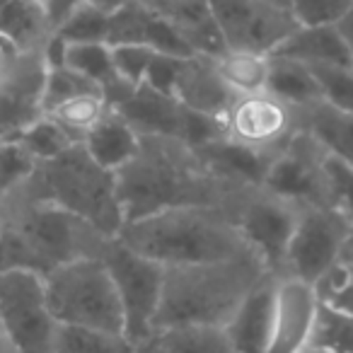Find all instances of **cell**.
<instances>
[{"label": "cell", "mask_w": 353, "mask_h": 353, "mask_svg": "<svg viewBox=\"0 0 353 353\" xmlns=\"http://www.w3.org/2000/svg\"><path fill=\"white\" fill-rule=\"evenodd\" d=\"M0 353H15L10 346V341H8L6 332H3V324H0Z\"/></svg>", "instance_id": "obj_44"}, {"label": "cell", "mask_w": 353, "mask_h": 353, "mask_svg": "<svg viewBox=\"0 0 353 353\" xmlns=\"http://www.w3.org/2000/svg\"><path fill=\"white\" fill-rule=\"evenodd\" d=\"M225 136L240 145L276 152L300 126V114L271 92L235 97L223 117Z\"/></svg>", "instance_id": "obj_14"}, {"label": "cell", "mask_w": 353, "mask_h": 353, "mask_svg": "<svg viewBox=\"0 0 353 353\" xmlns=\"http://www.w3.org/2000/svg\"><path fill=\"white\" fill-rule=\"evenodd\" d=\"M288 10L298 27L339 25L353 10V0H288Z\"/></svg>", "instance_id": "obj_34"}, {"label": "cell", "mask_w": 353, "mask_h": 353, "mask_svg": "<svg viewBox=\"0 0 353 353\" xmlns=\"http://www.w3.org/2000/svg\"><path fill=\"white\" fill-rule=\"evenodd\" d=\"M179 61L176 56L157 54L150 63V70L145 75V83L150 88L160 90V92L174 94V83H176V68H179Z\"/></svg>", "instance_id": "obj_40"}, {"label": "cell", "mask_w": 353, "mask_h": 353, "mask_svg": "<svg viewBox=\"0 0 353 353\" xmlns=\"http://www.w3.org/2000/svg\"><path fill=\"white\" fill-rule=\"evenodd\" d=\"M174 97L184 107L194 112L211 114L223 119L235 102V94L228 90V85L221 80L211 56L194 54L179 61L174 83Z\"/></svg>", "instance_id": "obj_17"}, {"label": "cell", "mask_w": 353, "mask_h": 353, "mask_svg": "<svg viewBox=\"0 0 353 353\" xmlns=\"http://www.w3.org/2000/svg\"><path fill=\"white\" fill-rule=\"evenodd\" d=\"M112 56L119 78L131 88H138L141 83H145V75L157 51L145 44H117L112 46Z\"/></svg>", "instance_id": "obj_36"}, {"label": "cell", "mask_w": 353, "mask_h": 353, "mask_svg": "<svg viewBox=\"0 0 353 353\" xmlns=\"http://www.w3.org/2000/svg\"><path fill=\"white\" fill-rule=\"evenodd\" d=\"M107 44H145L157 54L176 56V59L194 56V51L176 34L174 27L143 0H131L121 10L109 15Z\"/></svg>", "instance_id": "obj_16"}, {"label": "cell", "mask_w": 353, "mask_h": 353, "mask_svg": "<svg viewBox=\"0 0 353 353\" xmlns=\"http://www.w3.org/2000/svg\"><path fill=\"white\" fill-rule=\"evenodd\" d=\"M300 216V206L256 187L237 206V225L252 254L259 256L271 276H283L285 254Z\"/></svg>", "instance_id": "obj_13"}, {"label": "cell", "mask_w": 353, "mask_h": 353, "mask_svg": "<svg viewBox=\"0 0 353 353\" xmlns=\"http://www.w3.org/2000/svg\"><path fill=\"white\" fill-rule=\"evenodd\" d=\"M109 109L112 107H109L107 97L99 90H90V92L75 94V97L65 99L63 104L51 109L49 117L56 123H61V128H65L75 141L83 143L85 136L102 121Z\"/></svg>", "instance_id": "obj_28"}, {"label": "cell", "mask_w": 353, "mask_h": 353, "mask_svg": "<svg viewBox=\"0 0 353 353\" xmlns=\"http://www.w3.org/2000/svg\"><path fill=\"white\" fill-rule=\"evenodd\" d=\"M37 3H39L41 12H44L51 30L59 32V27L83 6L85 0H37Z\"/></svg>", "instance_id": "obj_41"}, {"label": "cell", "mask_w": 353, "mask_h": 353, "mask_svg": "<svg viewBox=\"0 0 353 353\" xmlns=\"http://www.w3.org/2000/svg\"><path fill=\"white\" fill-rule=\"evenodd\" d=\"M117 285L123 310V334L133 343H143L152 334L155 314L162 298L165 266L123 245L119 237L107 240L102 254Z\"/></svg>", "instance_id": "obj_8"}, {"label": "cell", "mask_w": 353, "mask_h": 353, "mask_svg": "<svg viewBox=\"0 0 353 353\" xmlns=\"http://www.w3.org/2000/svg\"><path fill=\"white\" fill-rule=\"evenodd\" d=\"M136 353H237L225 334V327L206 324H179L155 329Z\"/></svg>", "instance_id": "obj_23"}, {"label": "cell", "mask_w": 353, "mask_h": 353, "mask_svg": "<svg viewBox=\"0 0 353 353\" xmlns=\"http://www.w3.org/2000/svg\"><path fill=\"white\" fill-rule=\"evenodd\" d=\"M27 187L37 196L83 218L109 240L119 237L126 225L119 201L117 172L104 170L94 162L83 143H75L61 155L39 162Z\"/></svg>", "instance_id": "obj_5"}, {"label": "cell", "mask_w": 353, "mask_h": 353, "mask_svg": "<svg viewBox=\"0 0 353 353\" xmlns=\"http://www.w3.org/2000/svg\"><path fill=\"white\" fill-rule=\"evenodd\" d=\"M0 271L27 269L46 276L80 256H99L109 237L30 187L0 196ZM114 240V237H112Z\"/></svg>", "instance_id": "obj_2"}, {"label": "cell", "mask_w": 353, "mask_h": 353, "mask_svg": "<svg viewBox=\"0 0 353 353\" xmlns=\"http://www.w3.org/2000/svg\"><path fill=\"white\" fill-rule=\"evenodd\" d=\"M310 346L327 353H353V314L319 305Z\"/></svg>", "instance_id": "obj_30"}, {"label": "cell", "mask_w": 353, "mask_h": 353, "mask_svg": "<svg viewBox=\"0 0 353 353\" xmlns=\"http://www.w3.org/2000/svg\"><path fill=\"white\" fill-rule=\"evenodd\" d=\"M348 235L351 218L341 211L334 206H303L285 254L283 276L314 285L343 254Z\"/></svg>", "instance_id": "obj_10"}, {"label": "cell", "mask_w": 353, "mask_h": 353, "mask_svg": "<svg viewBox=\"0 0 353 353\" xmlns=\"http://www.w3.org/2000/svg\"><path fill=\"white\" fill-rule=\"evenodd\" d=\"M324 102L353 114V70L351 68H312Z\"/></svg>", "instance_id": "obj_38"}, {"label": "cell", "mask_w": 353, "mask_h": 353, "mask_svg": "<svg viewBox=\"0 0 353 353\" xmlns=\"http://www.w3.org/2000/svg\"><path fill=\"white\" fill-rule=\"evenodd\" d=\"M90 90H97V88L90 80H85L83 75L70 70L68 65L49 68V73H46V88H44V112L49 114L51 109L63 104L65 99L75 97V94L90 92Z\"/></svg>", "instance_id": "obj_37"}, {"label": "cell", "mask_w": 353, "mask_h": 353, "mask_svg": "<svg viewBox=\"0 0 353 353\" xmlns=\"http://www.w3.org/2000/svg\"><path fill=\"white\" fill-rule=\"evenodd\" d=\"M274 276L261 281L225 324V334L237 353H266L274 317Z\"/></svg>", "instance_id": "obj_20"}, {"label": "cell", "mask_w": 353, "mask_h": 353, "mask_svg": "<svg viewBox=\"0 0 353 353\" xmlns=\"http://www.w3.org/2000/svg\"><path fill=\"white\" fill-rule=\"evenodd\" d=\"M348 247H353V223H351V235H348Z\"/></svg>", "instance_id": "obj_46"}, {"label": "cell", "mask_w": 353, "mask_h": 353, "mask_svg": "<svg viewBox=\"0 0 353 353\" xmlns=\"http://www.w3.org/2000/svg\"><path fill=\"white\" fill-rule=\"evenodd\" d=\"M266 92H271L276 99L288 104L298 114L324 99L322 88H319L310 65L274 54H271V70H269V83H266Z\"/></svg>", "instance_id": "obj_26"}, {"label": "cell", "mask_w": 353, "mask_h": 353, "mask_svg": "<svg viewBox=\"0 0 353 353\" xmlns=\"http://www.w3.org/2000/svg\"><path fill=\"white\" fill-rule=\"evenodd\" d=\"M303 353H327V351H319V348H314V346H307Z\"/></svg>", "instance_id": "obj_45"}, {"label": "cell", "mask_w": 353, "mask_h": 353, "mask_svg": "<svg viewBox=\"0 0 353 353\" xmlns=\"http://www.w3.org/2000/svg\"><path fill=\"white\" fill-rule=\"evenodd\" d=\"M39 162L25 150L20 141H0V196L25 187Z\"/></svg>", "instance_id": "obj_33"}, {"label": "cell", "mask_w": 353, "mask_h": 353, "mask_svg": "<svg viewBox=\"0 0 353 353\" xmlns=\"http://www.w3.org/2000/svg\"><path fill=\"white\" fill-rule=\"evenodd\" d=\"M0 324L15 353H56L61 324L37 271H0Z\"/></svg>", "instance_id": "obj_7"}, {"label": "cell", "mask_w": 353, "mask_h": 353, "mask_svg": "<svg viewBox=\"0 0 353 353\" xmlns=\"http://www.w3.org/2000/svg\"><path fill=\"white\" fill-rule=\"evenodd\" d=\"M0 235H3V213H0Z\"/></svg>", "instance_id": "obj_47"}, {"label": "cell", "mask_w": 353, "mask_h": 353, "mask_svg": "<svg viewBox=\"0 0 353 353\" xmlns=\"http://www.w3.org/2000/svg\"><path fill=\"white\" fill-rule=\"evenodd\" d=\"M274 56L293 59L310 68H351V56L336 25L298 27Z\"/></svg>", "instance_id": "obj_22"}, {"label": "cell", "mask_w": 353, "mask_h": 353, "mask_svg": "<svg viewBox=\"0 0 353 353\" xmlns=\"http://www.w3.org/2000/svg\"><path fill=\"white\" fill-rule=\"evenodd\" d=\"M119 240L162 266L203 264L250 252L237 213L225 206H182L152 213L126 223Z\"/></svg>", "instance_id": "obj_4"}, {"label": "cell", "mask_w": 353, "mask_h": 353, "mask_svg": "<svg viewBox=\"0 0 353 353\" xmlns=\"http://www.w3.org/2000/svg\"><path fill=\"white\" fill-rule=\"evenodd\" d=\"M203 157L208 167L216 172L221 179L235 184V187H261L264 174L269 170V162L274 152H261L254 148L240 145L230 141L228 136H221L216 141L206 143L201 148H194Z\"/></svg>", "instance_id": "obj_21"}, {"label": "cell", "mask_w": 353, "mask_h": 353, "mask_svg": "<svg viewBox=\"0 0 353 353\" xmlns=\"http://www.w3.org/2000/svg\"><path fill=\"white\" fill-rule=\"evenodd\" d=\"M46 73L49 65L44 49L6 51L0 56V141L20 138L46 114Z\"/></svg>", "instance_id": "obj_11"}, {"label": "cell", "mask_w": 353, "mask_h": 353, "mask_svg": "<svg viewBox=\"0 0 353 353\" xmlns=\"http://www.w3.org/2000/svg\"><path fill=\"white\" fill-rule=\"evenodd\" d=\"M126 223L182 206H225L237 213L252 192L225 182L189 143L170 136H141L136 155L117 172Z\"/></svg>", "instance_id": "obj_1"}, {"label": "cell", "mask_w": 353, "mask_h": 353, "mask_svg": "<svg viewBox=\"0 0 353 353\" xmlns=\"http://www.w3.org/2000/svg\"><path fill=\"white\" fill-rule=\"evenodd\" d=\"M319 303L353 314V247H346L339 261L314 283Z\"/></svg>", "instance_id": "obj_31"}, {"label": "cell", "mask_w": 353, "mask_h": 353, "mask_svg": "<svg viewBox=\"0 0 353 353\" xmlns=\"http://www.w3.org/2000/svg\"><path fill=\"white\" fill-rule=\"evenodd\" d=\"M56 353H136V343L126 334L83 327H61Z\"/></svg>", "instance_id": "obj_29"}, {"label": "cell", "mask_w": 353, "mask_h": 353, "mask_svg": "<svg viewBox=\"0 0 353 353\" xmlns=\"http://www.w3.org/2000/svg\"><path fill=\"white\" fill-rule=\"evenodd\" d=\"M148 6L174 27L194 54L218 56L225 49L211 10V0H152Z\"/></svg>", "instance_id": "obj_19"}, {"label": "cell", "mask_w": 353, "mask_h": 353, "mask_svg": "<svg viewBox=\"0 0 353 353\" xmlns=\"http://www.w3.org/2000/svg\"><path fill=\"white\" fill-rule=\"evenodd\" d=\"M85 150L92 155L94 162L109 172H119L131 162L141 145V136L133 131V126L117 112L109 109L104 119L85 136Z\"/></svg>", "instance_id": "obj_24"}, {"label": "cell", "mask_w": 353, "mask_h": 353, "mask_svg": "<svg viewBox=\"0 0 353 353\" xmlns=\"http://www.w3.org/2000/svg\"><path fill=\"white\" fill-rule=\"evenodd\" d=\"M327 150L305 128L274 152L261 187L295 206H329Z\"/></svg>", "instance_id": "obj_9"}, {"label": "cell", "mask_w": 353, "mask_h": 353, "mask_svg": "<svg viewBox=\"0 0 353 353\" xmlns=\"http://www.w3.org/2000/svg\"><path fill=\"white\" fill-rule=\"evenodd\" d=\"M300 128H305L329 157L353 167V114L341 112L322 99L300 112Z\"/></svg>", "instance_id": "obj_25"}, {"label": "cell", "mask_w": 353, "mask_h": 353, "mask_svg": "<svg viewBox=\"0 0 353 353\" xmlns=\"http://www.w3.org/2000/svg\"><path fill=\"white\" fill-rule=\"evenodd\" d=\"M319 305L312 283L279 276L274 281V317L266 353H303L312 343Z\"/></svg>", "instance_id": "obj_15"}, {"label": "cell", "mask_w": 353, "mask_h": 353, "mask_svg": "<svg viewBox=\"0 0 353 353\" xmlns=\"http://www.w3.org/2000/svg\"><path fill=\"white\" fill-rule=\"evenodd\" d=\"M211 59L221 80L235 97L266 92L271 70L269 54H256V51L245 49H223L221 54L211 56Z\"/></svg>", "instance_id": "obj_27"}, {"label": "cell", "mask_w": 353, "mask_h": 353, "mask_svg": "<svg viewBox=\"0 0 353 353\" xmlns=\"http://www.w3.org/2000/svg\"><path fill=\"white\" fill-rule=\"evenodd\" d=\"M339 32H341L343 41H346V49H348V56H351V70H353V10L339 22Z\"/></svg>", "instance_id": "obj_43"}, {"label": "cell", "mask_w": 353, "mask_h": 353, "mask_svg": "<svg viewBox=\"0 0 353 353\" xmlns=\"http://www.w3.org/2000/svg\"><path fill=\"white\" fill-rule=\"evenodd\" d=\"M138 136H170L179 138L182 133L184 104L174 94L160 92L148 83L133 88V92L114 107Z\"/></svg>", "instance_id": "obj_18"}, {"label": "cell", "mask_w": 353, "mask_h": 353, "mask_svg": "<svg viewBox=\"0 0 353 353\" xmlns=\"http://www.w3.org/2000/svg\"><path fill=\"white\" fill-rule=\"evenodd\" d=\"M46 298L61 327L123 334V310L102 256H80L44 276Z\"/></svg>", "instance_id": "obj_6"}, {"label": "cell", "mask_w": 353, "mask_h": 353, "mask_svg": "<svg viewBox=\"0 0 353 353\" xmlns=\"http://www.w3.org/2000/svg\"><path fill=\"white\" fill-rule=\"evenodd\" d=\"M327 179H329V206L341 211L353 223V167L329 157Z\"/></svg>", "instance_id": "obj_39"}, {"label": "cell", "mask_w": 353, "mask_h": 353, "mask_svg": "<svg viewBox=\"0 0 353 353\" xmlns=\"http://www.w3.org/2000/svg\"><path fill=\"white\" fill-rule=\"evenodd\" d=\"M17 141L25 145V150L30 152L37 162L51 160V157L61 155V152H65L70 145L78 143L65 128H61V123H56L49 114L37 119Z\"/></svg>", "instance_id": "obj_32"}, {"label": "cell", "mask_w": 353, "mask_h": 353, "mask_svg": "<svg viewBox=\"0 0 353 353\" xmlns=\"http://www.w3.org/2000/svg\"><path fill=\"white\" fill-rule=\"evenodd\" d=\"M269 276V269L252 252L203 264L165 266L152 332L179 324L225 327L242 300Z\"/></svg>", "instance_id": "obj_3"}, {"label": "cell", "mask_w": 353, "mask_h": 353, "mask_svg": "<svg viewBox=\"0 0 353 353\" xmlns=\"http://www.w3.org/2000/svg\"><path fill=\"white\" fill-rule=\"evenodd\" d=\"M0 46H3V44H0ZM8 51H10V49H8Z\"/></svg>", "instance_id": "obj_49"}, {"label": "cell", "mask_w": 353, "mask_h": 353, "mask_svg": "<svg viewBox=\"0 0 353 353\" xmlns=\"http://www.w3.org/2000/svg\"><path fill=\"white\" fill-rule=\"evenodd\" d=\"M88 6H92L94 10H99L102 15H114L117 10H121L123 6H128L131 0H85Z\"/></svg>", "instance_id": "obj_42"}, {"label": "cell", "mask_w": 353, "mask_h": 353, "mask_svg": "<svg viewBox=\"0 0 353 353\" xmlns=\"http://www.w3.org/2000/svg\"><path fill=\"white\" fill-rule=\"evenodd\" d=\"M211 10L225 49L271 56L298 30L288 6L276 0H211Z\"/></svg>", "instance_id": "obj_12"}, {"label": "cell", "mask_w": 353, "mask_h": 353, "mask_svg": "<svg viewBox=\"0 0 353 353\" xmlns=\"http://www.w3.org/2000/svg\"><path fill=\"white\" fill-rule=\"evenodd\" d=\"M107 32H109V15H102L92 6L83 3L59 27L56 34L63 41H68V44H78V41H107Z\"/></svg>", "instance_id": "obj_35"}, {"label": "cell", "mask_w": 353, "mask_h": 353, "mask_svg": "<svg viewBox=\"0 0 353 353\" xmlns=\"http://www.w3.org/2000/svg\"><path fill=\"white\" fill-rule=\"evenodd\" d=\"M143 3H152V0H143Z\"/></svg>", "instance_id": "obj_48"}]
</instances>
